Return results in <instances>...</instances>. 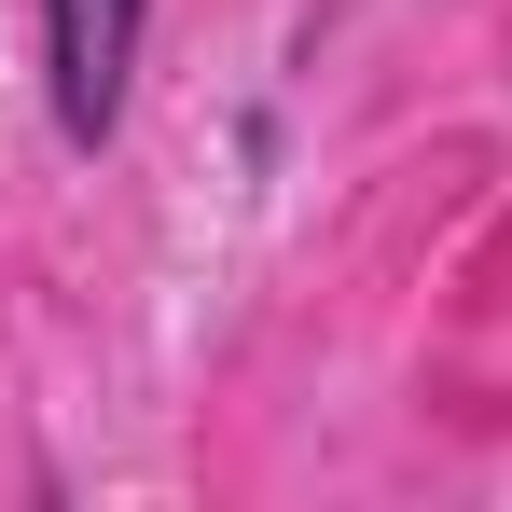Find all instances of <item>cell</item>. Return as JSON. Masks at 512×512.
<instances>
[{
    "instance_id": "6da1fadb",
    "label": "cell",
    "mask_w": 512,
    "mask_h": 512,
    "mask_svg": "<svg viewBox=\"0 0 512 512\" xmlns=\"http://www.w3.org/2000/svg\"><path fill=\"white\" fill-rule=\"evenodd\" d=\"M139 28H153V0H42V97H56V139L70 153H111L125 139Z\"/></svg>"
}]
</instances>
